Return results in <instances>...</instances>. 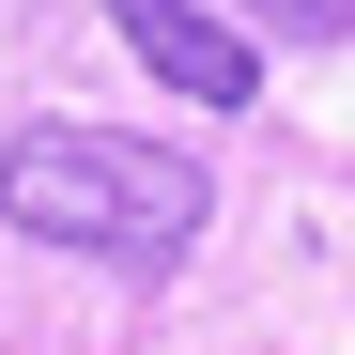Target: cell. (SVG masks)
I'll return each mask as SVG.
<instances>
[{"mask_svg": "<svg viewBox=\"0 0 355 355\" xmlns=\"http://www.w3.org/2000/svg\"><path fill=\"white\" fill-rule=\"evenodd\" d=\"M216 216V170L186 139H124V124H16L0 139V232L31 248H78V263H186Z\"/></svg>", "mask_w": 355, "mask_h": 355, "instance_id": "obj_1", "label": "cell"}, {"mask_svg": "<svg viewBox=\"0 0 355 355\" xmlns=\"http://www.w3.org/2000/svg\"><path fill=\"white\" fill-rule=\"evenodd\" d=\"M108 31H124L186 108H248V93H263V46L232 31V16H201V0H108Z\"/></svg>", "mask_w": 355, "mask_h": 355, "instance_id": "obj_2", "label": "cell"}, {"mask_svg": "<svg viewBox=\"0 0 355 355\" xmlns=\"http://www.w3.org/2000/svg\"><path fill=\"white\" fill-rule=\"evenodd\" d=\"M248 31H278V46H355V0H248Z\"/></svg>", "mask_w": 355, "mask_h": 355, "instance_id": "obj_3", "label": "cell"}]
</instances>
